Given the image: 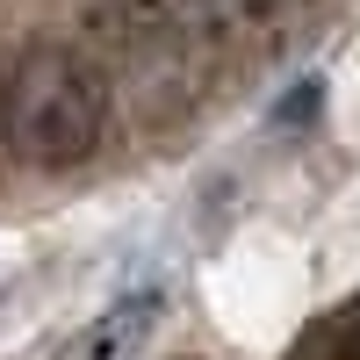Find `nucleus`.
Listing matches in <instances>:
<instances>
[{
    "label": "nucleus",
    "instance_id": "obj_1",
    "mask_svg": "<svg viewBox=\"0 0 360 360\" xmlns=\"http://www.w3.org/2000/svg\"><path fill=\"white\" fill-rule=\"evenodd\" d=\"M108 137V72L79 44H29L0 72V144L37 166V173H72L101 152Z\"/></svg>",
    "mask_w": 360,
    "mask_h": 360
},
{
    "label": "nucleus",
    "instance_id": "obj_2",
    "mask_svg": "<svg viewBox=\"0 0 360 360\" xmlns=\"http://www.w3.org/2000/svg\"><path fill=\"white\" fill-rule=\"evenodd\" d=\"M324 360H360V303L332 324V339H324Z\"/></svg>",
    "mask_w": 360,
    "mask_h": 360
}]
</instances>
